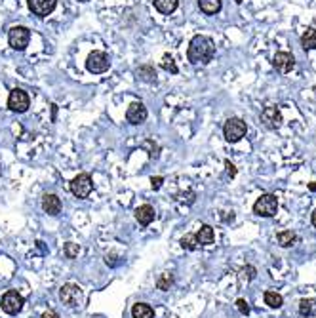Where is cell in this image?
<instances>
[{
	"mask_svg": "<svg viewBox=\"0 0 316 318\" xmlns=\"http://www.w3.org/2000/svg\"><path fill=\"white\" fill-rule=\"evenodd\" d=\"M276 240H278V244L282 248H289L295 244V240H297V234L294 231H282L276 234Z\"/></svg>",
	"mask_w": 316,
	"mask_h": 318,
	"instance_id": "obj_23",
	"label": "cell"
},
{
	"mask_svg": "<svg viewBox=\"0 0 316 318\" xmlns=\"http://www.w3.org/2000/svg\"><path fill=\"white\" fill-rule=\"evenodd\" d=\"M278 211V198L274 195H261L253 204V214L259 217H274Z\"/></svg>",
	"mask_w": 316,
	"mask_h": 318,
	"instance_id": "obj_3",
	"label": "cell"
},
{
	"mask_svg": "<svg viewBox=\"0 0 316 318\" xmlns=\"http://www.w3.org/2000/svg\"><path fill=\"white\" fill-rule=\"evenodd\" d=\"M234 2H236V4H240V2H242V0H234Z\"/></svg>",
	"mask_w": 316,
	"mask_h": 318,
	"instance_id": "obj_39",
	"label": "cell"
},
{
	"mask_svg": "<svg viewBox=\"0 0 316 318\" xmlns=\"http://www.w3.org/2000/svg\"><path fill=\"white\" fill-rule=\"evenodd\" d=\"M59 299L67 307H76L82 301V288L76 284H63L59 289Z\"/></svg>",
	"mask_w": 316,
	"mask_h": 318,
	"instance_id": "obj_8",
	"label": "cell"
},
{
	"mask_svg": "<svg viewBox=\"0 0 316 318\" xmlns=\"http://www.w3.org/2000/svg\"><path fill=\"white\" fill-rule=\"evenodd\" d=\"M36 246H38V250H40L42 253H46V248H44V242H42V240H38V242H36Z\"/></svg>",
	"mask_w": 316,
	"mask_h": 318,
	"instance_id": "obj_36",
	"label": "cell"
},
{
	"mask_svg": "<svg viewBox=\"0 0 316 318\" xmlns=\"http://www.w3.org/2000/svg\"><path fill=\"white\" fill-rule=\"evenodd\" d=\"M312 225H314V227H316V210L312 211Z\"/></svg>",
	"mask_w": 316,
	"mask_h": 318,
	"instance_id": "obj_38",
	"label": "cell"
},
{
	"mask_svg": "<svg viewBox=\"0 0 316 318\" xmlns=\"http://www.w3.org/2000/svg\"><path fill=\"white\" fill-rule=\"evenodd\" d=\"M40 318H59V314L56 311H46Z\"/></svg>",
	"mask_w": 316,
	"mask_h": 318,
	"instance_id": "obj_35",
	"label": "cell"
},
{
	"mask_svg": "<svg viewBox=\"0 0 316 318\" xmlns=\"http://www.w3.org/2000/svg\"><path fill=\"white\" fill-rule=\"evenodd\" d=\"M143 149H147V151H149V156H151V158H156V156H158V151H160V149H158V145L154 143L152 139H147V141H145V143H143Z\"/></svg>",
	"mask_w": 316,
	"mask_h": 318,
	"instance_id": "obj_30",
	"label": "cell"
},
{
	"mask_svg": "<svg viewBox=\"0 0 316 318\" xmlns=\"http://www.w3.org/2000/svg\"><path fill=\"white\" fill-rule=\"evenodd\" d=\"M92 191H94V183L88 174H78L71 181V193L76 198H88L92 195Z\"/></svg>",
	"mask_w": 316,
	"mask_h": 318,
	"instance_id": "obj_7",
	"label": "cell"
},
{
	"mask_svg": "<svg viewBox=\"0 0 316 318\" xmlns=\"http://www.w3.org/2000/svg\"><path fill=\"white\" fill-rule=\"evenodd\" d=\"M265 305H269L271 309H280L284 305V297L276 292H265Z\"/></svg>",
	"mask_w": 316,
	"mask_h": 318,
	"instance_id": "obj_24",
	"label": "cell"
},
{
	"mask_svg": "<svg viewBox=\"0 0 316 318\" xmlns=\"http://www.w3.org/2000/svg\"><path fill=\"white\" fill-rule=\"evenodd\" d=\"M198 8L206 15H216L221 12V0H198Z\"/></svg>",
	"mask_w": 316,
	"mask_h": 318,
	"instance_id": "obj_17",
	"label": "cell"
},
{
	"mask_svg": "<svg viewBox=\"0 0 316 318\" xmlns=\"http://www.w3.org/2000/svg\"><path fill=\"white\" fill-rule=\"evenodd\" d=\"M154 217H156V211H154V208H152L151 204H143V206H139L136 210V219L143 227L151 225L154 221Z\"/></svg>",
	"mask_w": 316,
	"mask_h": 318,
	"instance_id": "obj_14",
	"label": "cell"
},
{
	"mask_svg": "<svg viewBox=\"0 0 316 318\" xmlns=\"http://www.w3.org/2000/svg\"><path fill=\"white\" fill-rule=\"evenodd\" d=\"M162 69L168 72H172V74L177 72V65H175V61H173V58L170 54H166L164 58H162Z\"/></svg>",
	"mask_w": 316,
	"mask_h": 318,
	"instance_id": "obj_28",
	"label": "cell"
},
{
	"mask_svg": "<svg viewBox=\"0 0 316 318\" xmlns=\"http://www.w3.org/2000/svg\"><path fill=\"white\" fill-rule=\"evenodd\" d=\"M309 189L312 191V193H316V183H309Z\"/></svg>",
	"mask_w": 316,
	"mask_h": 318,
	"instance_id": "obj_37",
	"label": "cell"
},
{
	"mask_svg": "<svg viewBox=\"0 0 316 318\" xmlns=\"http://www.w3.org/2000/svg\"><path fill=\"white\" fill-rule=\"evenodd\" d=\"M225 168H227V174H229L230 177H234V175H236V168L232 166V164H230L229 160H227V162H225Z\"/></svg>",
	"mask_w": 316,
	"mask_h": 318,
	"instance_id": "obj_34",
	"label": "cell"
},
{
	"mask_svg": "<svg viewBox=\"0 0 316 318\" xmlns=\"http://www.w3.org/2000/svg\"><path fill=\"white\" fill-rule=\"evenodd\" d=\"M131 316L134 318H154V311L151 305L147 303H136L131 307Z\"/></svg>",
	"mask_w": 316,
	"mask_h": 318,
	"instance_id": "obj_18",
	"label": "cell"
},
{
	"mask_svg": "<svg viewBox=\"0 0 316 318\" xmlns=\"http://www.w3.org/2000/svg\"><path fill=\"white\" fill-rule=\"evenodd\" d=\"M105 263H107L109 267H118L122 261H120V257H118V255L111 253V255H105Z\"/></svg>",
	"mask_w": 316,
	"mask_h": 318,
	"instance_id": "obj_32",
	"label": "cell"
},
{
	"mask_svg": "<svg viewBox=\"0 0 316 318\" xmlns=\"http://www.w3.org/2000/svg\"><path fill=\"white\" fill-rule=\"evenodd\" d=\"M80 252V248L78 244H72V242H67L63 248V253H65V257H69V259H74L76 255H78Z\"/></svg>",
	"mask_w": 316,
	"mask_h": 318,
	"instance_id": "obj_29",
	"label": "cell"
},
{
	"mask_svg": "<svg viewBox=\"0 0 316 318\" xmlns=\"http://www.w3.org/2000/svg\"><path fill=\"white\" fill-rule=\"evenodd\" d=\"M162 183H164V177H160V175L151 177V187L154 189V191H158V189L162 187Z\"/></svg>",
	"mask_w": 316,
	"mask_h": 318,
	"instance_id": "obj_33",
	"label": "cell"
},
{
	"mask_svg": "<svg viewBox=\"0 0 316 318\" xmlns=\"http://www.w3.org/2000/svg\"><path fill=\"white\" fill-rule=\"evenodd\" d=\"M261 122L269 130H278L282 124V113L276 105H269L261 111Z\"/></svg>",
	"mask_w": 316,
	"mask_h": 318,
	"instance_id": "obj_10",
	"label": "cell"
},
{
	"mask_svg": "<svg viewBox=\"0 0 316 318\" xmlns=\"http://www.w3.org/2000/svg\"><path fill=\"white\" fill-rule=\"evenodd\" d=\"M78 2H90V0H78Z\"/></svg>",
	"mask_w": 316,
	"mask_h": 318,
	"instance_id": "obj_40",
	"label": "cell"
},
{
	"mask_svg": "<svg viewBox=\"0 0 316 318\" xmlns=\"http://www.w3.org/2000/svg\"><path fill=\"white\" fill-rule=\"evenodd\" d=\"M299 314L301 316H312L316 314V299L310 297V299H301L299 301Z\"/></svg>",
	"mask_w": 316,
	"mask_h": 318,
	"instance_id": "obj_22",
	"label": "cell"
},
{
	"mask_svg": "<svg viewBox=\"0 0 316 318\" xmlns=\"http://www.w3.org/2000/svg\"><path fill=\"white\" fill-rule=\"evenodd\" d=\"M214 240H216L214 229L209 225H202L200 229H198V232H196V242L200 246H209V244H214Z\"/></svg>",
	"mask_w": 316,
	"mask_h": 318,
	"instance_id": "obj_16",
	"label": "cell"
},
{
	"mask_svg": "<svg viewBox=\"0 0 316 318\" xmlns=\"http://www.w3.org/2000/svg\"><path fill=\"white\" fill-rule=\"evenodd\" d=\"M0 305H2V311L6 312V314H19L23 309V305H25V301H23V297L17 294V292H14V289H10V292H6L4 296H2V299H0Z\"/></svg>",
	"mask_w": 316,
	"mask_h": 318,
	"instance_id": "obj_6",
	"label": "cell"
},
{
	"mask_svg": "<svg viewBox=\"0 0 316 318\" xmlns=\"http://www.w3.org/2000/svg\"><path fill=\"white\" fill-rule=\"evenodd\" d=\"M42 210L48 216H59L61 211V200L58 195H44L42 198Z\"/></svg>",
	"mask_w": 316,
	"mask_h": 318,
	"instance_id": "obj_15",
	"label": "cell"
},
{
	"mask_svg": "<svg viewBox=\"0 0 316 318\" xmlns=\"http://www.w3.org/2000/svg\"><path fill=\"white\" fill-rule=\"evenodd\" d=\"M0 174H2V164H0Z\"/></svg>",
	"mask_w": 316,
	"mask_h": 318,
	"instance_id": "obj_41",
	"label": "cell"
},
{
	"mask_svg": "<svg viewBox=\"0 0 316 318\" xmlns=\"http://www.w3.org/2000/svg\"><path fill=\"white\" fill-rule=\"evenodd\" d=\"M216 58V44L209 36L196 35L189 42L187 59L193 65H208L212 59Z\"/></svg>",
	"mask_w": 316,
	"mask_h": 318,
	"instance_id": "obj_1",
	"label": "cell"
},
{
	"mask_svg": "<svg viewBox=\"0 0 316 318\" xmlns=\"http://www.w3.org/2000/svg\"><path fill=\"white\" fill-rule=\"evenodd\" d=\"M109 67H111V59L105 51H99L95 50L92 51L86 59V69L90 72H94V74H101V72L109 71Z\"/></svg>",
	"mask_w": 316,
	"mask_h": 318,
	"instance_id": "obj_5",
	"label": "cell"
},
{
	"mask_svg": "<svg viewBox=\"0 0 316 318\" xmlns=\"http://www.w3.org/2000/svg\"><path fill=\"white\" fill-rule=\"evenodd\" d=\"M177 4H179V0H154V8L164 15L173 14L177 10Z\"/></svg>",
	"mask_w": 316,
	"mask_h": 318,
	"instance_id": "obj_19",
	"label": "cell"
},
{
	"mask_svg": "<svg viewBox=\"0 0 316 318\" xmlns=\"http://www.w3.org/2000/svg\"><path fill=\"white\" fill-rule=\"evenodd\" d=\"M136 74H137V78L143 80V82H149V84H154V82H156V71H154V67H151V65L139 67L136 71Z\"/></svg>",
	"mask_w": 316,
	"mask_h": 318,
	"instance_id": "obj_20",
	"label": "cell"
},
{
	"mask_svg": "<svg viewBox=\"0 0 316 318\" xmlns=\"http://www.w3.org/2000/svg\"><path fill=\"white\" fill-rule=\"evenodd\" d=\"M181 246H183V250H189V252H193V250H196L198 248V242H196V234H193V232H187L183 238H181Z\"/></svg>",
	"mask_w": 316,
	"mask_h": 318,
	"instance_id": "obj_26",
	"label": "cell"
},
{
	"mask_svg": "<svg viewBox=\"0 0 316 318\" xmlns=\"http://www.w3.org/2000/svg\"><path fill=\"white\" fill-rule=\"evenodd\" d=\"M29 40H31V31L27 27H23V25H15L8 33V42L17 51L25 50L29 46Z\"/></svg>",
	"mask_w": 316,
	"mask_h": 318,
	"instance_id": "obj_4",
	"label": "cell"
},
{
	"mask_svg": "<svg viewBox=\"0 0 316 318\" xmlns=\"http://www.w3.org/2000/svg\"><path fill=\"white\" fill-rule=\"evenodd\" d=\"M257 276V269L252 267V265H246V267L240 269V280H246V282H252L253 278Z\"/></svg>",
	"mask_w": 316,
	"mask_h": 318,
	"instance_id": "obj_27",
	"label": "cell"
},
{
	"mask_svg": "<svg viewBox=\"0 0 316 318\" xmlns=\"http://www.w3.org/2000/svg\"><path fill=\"white\" fill-rule=\"evenodd\" d=\"M172 284H173V275H172V273H164V275L158 276L156 288H158V289H162V292H168Z\"/></svg>",
	"mask_w": 316,
	"mask_h": 318,
	"instance_id": "obj_25",
	"label": "cell"
},
{
	"mask_svg": "<svg viewBox=\"0 0 316 318\" xmlns=\"http://www.w3.org/2000/svg\"><path fill=\"white\" fill-rule=\"evenodd\" d=\"M246 131H248V126L242 118H238V116H232L229 118L225 126H223V136L225 139L229 141V143H238L240 139L246 136Z\"/></svg>",
	"mask_w": 316,
	"mask_h": 318,
	"instance_id": "obj_2",
	"label": "cell"
},
{
	"mask_svg": "<svg viewBox=\"0 0 316 318\" xmlns=\"http://www.w3.org/2000/svg\"><path fill=\"white\" fill-rule=\"evenodd\" d=\"M31 105V99L27 92H23L19 88H15L10 92V97H8V109L14 111V113H25Z\"/></svg>",
	"mask_w": 316,
	"mask_h": 318,
	"instance_id": "obj_9",
	"label": "cell"
},
{
	"mask_svg": "<svg viewBox=\"0 0 316 318\" xmlns=\"http://www.w3.org/2000/svg\"><path fill=\"white\" fill-rule=\"evenodd\" d=\"M301 46L303 50H316V29L309 27L301 36Z\"/></svg>",
	"mask_w": 316,
	"mask_h": 318,
	"instance_id": "obj_21",
	"label": "cell"
},
{
	"mask_svg": "<svg viewBox=\"0 0 316 318\" xmlns=\"http://www.w3.org/2000/svg\"><path fill=\"white\" fill-rule=\"evenodd\" d=\"M58 0H29V10L38 17H46L56 10Z\"/></svg>",
	"mask_w": 316,
	"mask_h": 318,
	"instance_id": "obj_13",
	"label": "cell"
},
{
	"mask_svg": "<svg viewBox=\"0 0 316 318\" xmlns=\"http://www.w3.org/2000/svg\"><path fill=\"white\" fill-rule=\"evenodd\" d=\"M273 67L278 72H282V74L289 72L295 67L294 54H289V51H276L273 58Z\"/></svg>",
	"mask_w": 316,
	"mask_h": 318,
	"instance_id": "obj_12",
	"label": "cell"
},
{
	"mask_svg": "<svg viewBox=\"0 0 316 318\" xmlns=\"http://www.w3.org/2000/svg\"><path fill=\"white\" fill-rule=\"evenodd\" d=\"M147 116H149V111H147V107H145L143 103H131L128 107V111H126V120H128L129 124H134V126H139V124H143L145 120H147Z\"/></svg>",
	"mask_w": 316,
	"mask_h": 318,
	"instance_id": "obj_11",
	"label": "cell"
},
{
	"mask_svg": "<svg viewBox=\"0 0 316 318\" xmlns=\"http://www.w3.org/2000/svg\"><path fill=\"white\" fill-rule=\"evenodd\" d=\"M236 309L240 314H250V305H248V301L246 299H236Z\"/></svg>",
	"mask_w": 316,
	"mask_h": 318,
	"instance_id": "obj_31",
	"label": "cell"
}]
</instances>
